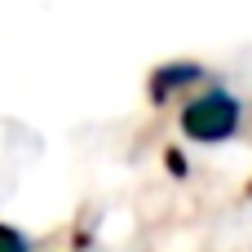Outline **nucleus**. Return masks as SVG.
Wrapping results in <instances>:
<instances>
[{"mask_svg":"<svg viewBox=\"0 0 252 252\" xmlns=\"http://www.w3.org/2000/svg\"><path fill=\"white\" fill-rule=\"evenodd\" d=\"M235 124H239V102H235L230 93H221V89L195 97V102L182 111V128H186V137H195V142H221V137L235 133Z\"/></svg>","mask_w":252,"mask_h":252,"instance_id":"obj_1","label":"nucleus"},{"mask_svg":"<svg viewBox=\"0 0 252 252\" xmlns=\"http://www.w3.org/2000/svg\"><path fill=\"white\" fill-rule=\"evenodd\" d=\"M0 252H27V239L13 226H0Z\"/></svg>","mask_w":252,"mask_h":252,"instance_id":"obj_2","label":"nucleus"}]
</instances>
